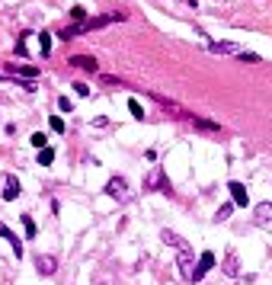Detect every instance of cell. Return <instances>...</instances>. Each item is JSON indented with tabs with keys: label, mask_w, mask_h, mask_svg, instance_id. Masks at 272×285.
I'll use <instances>...</instances> for the list:
<instances>
[{
	"label": "cell",
	"mask_w": 272,
	"mask_h": 285,
	"mask_svg": "<svg viewBox=\"0 0 272 285\" xmlns=\"http://www.w3.org/2000/svg\"><path fill=\"white\" fill-rule=\"evenodd\" d=\"M160 240L167 243V247H176V266H180V273H182V279L186 282H192V276H195V260H192V247H189L186 240H182L176 231H160Z\"/></svg>",
	"instance_id": "6da1fadb"
},
{
	"label": "cell",
	"mask_w": 272,
	"mask_h": 285,
	"mask_svg": "<svg viewBox=\"0 0 272 285\" xmlns=\"http://www.w3.org/2000/svg\"><path fill=\"white\" fill-rule=\"evenodd\" d=\"M106 195L115 202H132V189H128V180L125 176H112L106 183Z\"/></svg>",
	"instance_id": "7a4b0ae2"
},
{
	"label": "cell",
	"mask_w": 272,
	"mask_h": 285,
	"mask_svg": "<svg viewBox=\"0 0 272 285\" xmlns=\"http://www.w3.org/2000/svg\"><path fill=\"white\" fill-rule=\"evenodd\" d=\"M0 186H3V189H0V195H3V202H13V199H16L19 192H23V186H19V180H16L13 173H3V180H0Z\"/></svg>",
	"instance_id": "3957f363"
},
{
	"label": "cell",
	"mask_w": 272,
	"mask_h": 285,
	"mask_svg": "<svg viewBox=\"0 0 272 285\" xmlns=\"http://www.w3.org/2000/svg\"><path fill=\"white\" fill-rule=\"evenodd\" d=\"M144 189H160V192H170V183H167V176H163L160 167H154V170L144 176Z\"/></svg>",
	"instance_id": "277c9868"
},
{
	"label": "cell",
	"mask_w": 272,
	"mask_h": 285,
	"mask_svg": "<svg viewBox=\"0 0 272 285\" xmlns=\"http://www.w3.org/2000/svg\"><path fill=\"white\" fill-rule=\"evenodd\" d=\"M36 269H39V276H54L58 273V260H54L51 253H39L36 256Z\"/></svg>",
	"instance_id": "5b68a950"
},
{
	"label": "cell",
	"mask_w": 272,
	"mask_h": 285,
	"mask_svg": "<svg viewBox=\"0 0 272 285\" xmlns=\"http://www.w3.org/2000/svg\"><path fill=\"white\" fill-rule=\"evenodd\" d=\"M221 269H224V276H227V279H237V276H240V260H237L234 250H227V253H224Z\"/></svg>",
	"instance_id": "8992f818"
},
{
	"label": "cell",
	"mask_w": 272,
	"mask_h": 285,
	"mask_svg": "<svg viewBox=\"0 0 272 285\" xmlns=\"http://www.w3.org/2000/svg\"><path fill=\"white\" fill-rule=\"evenodd\" d=\"M212 266H215V253H212V250H205V253L199 256V266H195V276H192V282H202V279H205V273H208Z\"/></svg>",
	"instance_id": "52a82bcc"
},
{
	"label": "cell",
	"mask_w": 272,
	"mask_h": 285,
	"mask_svg": "<svg viewBox=\"0 0 272 285\" xmlns=\"http://www.w3.org/2000/svg\"><path fill=\"white\" fill-rule=\"evenodd\" d=\"M71 67H80V71H90V74H96L99 71V64H96V58H90V55H74L71 61H67Z\"/></svg>",
	"instance_id": "ba28073f"
},
{
	"label": "cell",
	"mask_w": 272,
	"mask_h": 285,
	"mask_svg": "<svg viewBox=\"0 0 272 285\" xmlns=\"http://www.w3.org/2000/svg\"><path fill=\"white\" fill-rule=\"evenodd\" d=\"M0 237H6V240H10V247H13V253H16V260H23V240H19V237L3 225V221H0Z\"/></svg>",
	"instance_id": "9c48e42d"
},
{
	"label": "cell",
	"mask_w": 272,
	"mask_h": 285,
	"mask_svg": "<svg viewBox=\"0 0 272 285\" xmlns=\"http://www.w3.org/2000/svg\"><path fill=\"white\" fill-rule=\"evenodd\" d=\"M208 51H212V55H240V45L237 42H212Z\"/></svg>",
	"instance_id": "30bf717a"
},
{
	"label": "cell",
	"mask_w": 272,
	"mask_h": 285,
	"mask_svg": "<svg viewBox=\"0 0 272 285\" xmlns=\"http://www.w3.org/2000/svg\"><path fill=\"white\" fill-rule=\"evenodd\" d=\"M253 221L256 225H269L272 221V202H260V205L253 208Z\"/></svg>",
	"instance_id": "8fae6325"
},
{
	"label": "cell",
	"mask_w": 272,
	"mask_h": 285,
	"mask_svg": "<svg viewBox=\"0 0 272 285\" xmlns=\"http://www.w3.org/2000/svg\"><path fill=\"white\" fill-rule=\"evenodd\" d=\"M227 189H230L234 205H247V189H243V183H227Z\"/></svg>",
	"instance_id": "7c38bea8"
},
{
	"label": "cell",
	"mask_w": 272,
	"mask_h": 285,
	"mask_svg": "<svg viewBox=\"0 0 272 285\" xmlns=\"http://www.w3.org/2000/svg\"><path fill=\"white\" fill-rule=\"evenodd\" d=\"M6 74H13V77H16V74H19V77H36V74H39V67H19V64H6Z\"/></svg>",
	"instance_id": "4fadbf2b"
},
{
	"label": "cell",
	"mask_w": 272,
	"mask_h": 285,
	"mask_svg": "<svg viewBox=\"0 0 272 285\" xmlns=\"http://www.w3.org/2000/svg\"><path fill=\"white\" fill-rule=\"evenodd\" d=\"M29 36L32 32H19L16 36V55L19 58H26V51H29Z\"/></svg>",
	"instance_id": "5bb4252c"
},
{
	"label": "cell",
	"mask_w": 272,
	"mask_h": 285,
	"mask_svg": "<svg viewBox=\"0 0 272 285\" xmlns=\"http://www.w3.org/2000/svg\"><path fill=\"white\" fill-rule=\"evenodd\" d=\"M39 55H42V58L51 55V36H48V32H42V36H39Z\"/></svg>",
	"instance_id": "9a60e30c"
},
{
	"label": "cell",
	"mask_w": 272,
	"mask_h": 285,
	"mask_svg": "<svg viewBox=\"0 0 272 285\" xmlns=\"http://www.w3.org/2000/svg\"><path fill=\"white\" fill-rule=\"evenodd\" d=\"M230 212H234V199L224 202V205L218 208V212H215V221H227V218H230Z\"/></svg>",
	"instance_id": "2e32d148"
},
{
	"label": "cell",
	"mask_w": 272,
	"mask_h": 285,
	"mask_svg": "<svg viewBox=\"0 0 272 285\" xmlns=\"http://www.w3.org/2000/svg\"><path fill=\"white\" fill-rule=\"evenodd\" d=\"M195 128H199V132H221V125H218V122H208V119H195Z\"/></svg>",
	"instance_id": "e0dca14e"
},
{
	"label": "cell",
	"mask_w": 272,
	"mask_h": 285,
	"mask_svg": "<svg viewBox=\"0 0 272 285\" xmlns=\"http://www.w3.org/2000/svg\"><path fill=\"white\" fill-rule=\"evenodd\" d=\"M51 160H54V151H51V147H39V164L48 167Z\"/></svg>",
	"instance_id": "ac0fdd59"
},
{
	"label": "cell",
	"mask_w": 272,
	"mask_h": 285,
	"mask_svg": "<svg viewBox=\"0 0 272 285\" xmlns=\"http://www.w3.org/2000/svg\"><path fill=\"white\" fill-rule=\"evenodd\" d=\"M48 128H51L54 135H64V119H61V115H51V119H48Z\"/></svg>",
	"instance_id": "d6986e66"
},
{
	"label": "cell",
	"mask_w": 272,
	"mask_h": 285,
	"mask_svg": "<svg viewBox=\"0 0 272 285\" xmlns=\"http://www.w3.org/2000/svg\"><path fill=\"white\" fill-rule=\"evenodd\" d=\"M128 112H132L135 119H144V109H141V103H138V99H128Z\"/></svg>",
	"instance_id": "ffe728a7"
},
{
	"label": "cell",
	"mask_w": 272,
	"mask_h": 285,
	"mask_svg": "<svg viewBox=\"0 0 272 285\" xmlns=\"http://www.w3.org/2000/svg\"><path fill=\"white\" fill-rule=\"evenodd\" d=\"M32 144H36V147H48V135H45V132H36V135H32Z\"/></svg>",
	"instance_id": "44dd1931"
},
{
	"label": "cell",
	"mask_w": 272,
	"mask_h": 285,
	"mask_svg": "<svg viewBox=\"0 0 272 285\" xmlns=\"http://www.w3.org/2000/svg\"><path fill=\"white\" fill-rule=\"evenodd\" d=\"M23 228H26V237H36V221H32V215H23Z\"/></svg>",
	"instance_id": "7402d4cb"
},
{
	"label": "cell",
	"mask_w": 272,
	"mask_h": 285,
	"mask_svg": "<svg viewBox=\"0 0 272 285\" xmlns=\"http://www.w3.org/2000/svg\"><path fill=\"white\" fill-rule=\"evenodd\" d=\"M71 16L77 19V23H84V19H87V10H84V6H71Z\"/></svg>",
	"instance_id": "603a6c76"
},
{
	"label": "cell",
	"mask_w": 272,
	"mask_h": 285,
	"mask_svg": "<svg viewBox=\"0 0 272 285\" xmlns=\"http://www.w3.org/2000/svg\"><path fill=\"white\" fill-rule=\"evenodd\" d=\"M58 109H61V112H74V103H71L67 96H61V99H58Z\"/></svg>",
	"instance_id": "cb8c5ba5"
},
{
	"label": "cell",
	"mask_w": 272,
	"mask_h": 285,
	"mask_svg": "<svg viewBox=\"0 0 272 285\" xmlns=\"http://www.w3.org/2000/svg\"><path fill=\"white\" fill-rule=\"evenodd\" d=\"M240 61H247V64H256V61H260V55H256V51H240Z\"/></svg>",
	"instance_id": "d4e9b609"
},
{
	"label": "cell",
	"mask_w": 272,
	"mask_h": 285,
	"mask_svg": "<svg viewBox=\"0 0 272 285\" xmlns=\"http://www.w3.org/2000/svg\"><path fill=\"white\" fill-rule=\"evenodd\" d=\"M74 93H77V96H87V93H90V87H87L84 80H77V84H74Z\"/></svg>",
	"instance_id": "484cf974"
},
{
	"label": "cell",
	"mask_w": 272,
	"mask_h": 285,
	"mask_svg": "<svg viewBox=\"0 0 272 285\" xmlns=\"http://www.w3.org/2000/svg\"><path fill=\"white\" fill-rule=\"evenodd\" d=\"M103 285H109V282H103Z\"/></svg>",
	"instance_id": "4316f807"
}]
</instances>
